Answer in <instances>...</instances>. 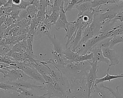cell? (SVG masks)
<instances>
[{
  "label": "cell",
  "instance_id": "obj_29",
  "mask_svg": "<svg viewBox=\"0 0 123 98\" xmlns=\"http://www.w3.org/2000/svg\"><path fill=\"white\" fill-rule=\"evenodd\" d=\"M63 3H64V1L63 0L62 3V6L61 7L60 11V12H59V18L64 23H65V24H67L69 22H68V21H67V17H66V12H65V11L64 10Z\"/></svg>",
  "mask_w": 123,
  "mask_h": 98
},
{
  "label": "cell",
  "instance_id": "obj_39",
  "mask_svg": "<svg viewBox=\"0 0 123 98\" xmlns=\"http://www.w3.org/2000/svg\"><path fill=\"white\" fill-rule=\"evenodd\" d=\"M2 24V23H1V22H0V26H1Z\"/></svg>",
  "mask_w": 123,
  "mask_h": 98
},
{
  "label": "cell",
  "instance_id": "obj_7",
  "mask_svg": "<svg viewBox=\"0 0 123 98\" xmlns=\"http://www.w3.org/2000/svg\"><path fill=\"white\" fill-rule=\"evenodd\" d=\"M99 84V86L94 85L93 92H96L101 98H115L113 95L105 87L103 83Z\"/></svg>",
  "mask_w": 123,
  "mask_h": 98
},
{
  "label": "cell",
  "instance_id": "obj_1",
  "mask_svg": "<svg viewBox=\"0 0 123 98\" xmlns=\"http://www.w3.org/2000/svg\"><path fill=\"white\" fill-rule=\"evenodd\" d=\"M88 61L90 64L91 67L86 74V79L88 89V97L89 98H91V94L93 92V88L95 81L98 78L97 75V73L98 71V63L97 62H92L90 61Z\"/></svg>",
  "mask_w": 123,
  "mask_h": 98
},
{
  "label": "cell",
  "instance_id": "obj_38",
  "mask_svg": "<svg viewBox=\"0 0 123 98\" xmlns=\"http://www.w3.org/2000/svg\"><path fill=\"white\" fill-rule=\"evenodd\" d=\"M44 98H59L56 97H50V98H47V97H46L45 96Z\"/></svg>",
  "mask_w": 123,
  "mask_h": 98
},
{
  "label": "cell",
  "instance_id": "obj_15",
  "mask_svg": "<svg viewBox=\"0 0 123 98\" xmlns=\"http://www.w3.org/2000/svg\"><path fill=\"white\" fill-rule=\"evenodd\" d=\"M119 0H93L91 1L92 9H100L103 5H108L114 4L117 2Z\"/></svg>",
  "mask_w": 123,
  "mask_h": 98
},
{
  "label": "cell",
  "instance_id": "obj_37",
  "mask_svg": "<svg viewBox=\"0 0 123 98\" xmlns=\"http://www.w3.org/2000/svg\"><path fill=\"white\" fill-rule=\"evenodd\" d=\"M0 73H2L3 74V77L5 78V76H6V74H5V73L4 72V69H0Z\"/></svg>",
  "mask_w": 123,
  "mask_h": 98
},
{
  "label": "cell",
  "instance_id": "obj_3",
  "mask_svg": "<svg viewBox=\"0 0 123 98\" xmlns=\"http://www.w3.org/2000/svg\"><path fill=\"white\" fill-rule=\"evenodd\" d=\"M23 71L32 79L35 80L37 82L42 83L45 85L46 83L42 75L37 70V69L33 66L31 63L28 62V65H27Z\"/></svg>",
  "mask_w": 123,
  "mask_h": 98
},
{
  "label": "cell",
  "instance_id": "obj_41",
  "mask_svg": "<svg viewBox=\"0 0 123 98\" xmlns=\"http://www.w3.org/2000/svg\"><path fill=\"white\" fill-rule=\"evenodd\" d=\"M91 98H92V97H91Z\"/></svg>",
  "mask_w": 123,
  "mask_h": 98
},
{
  "label": "cell",
  "instance_id": "obj_5",
  "mask_svg": "<svg viewBox=\"0 0 123 98\" xmlns=\"http://www.w3.org/2000/svg\"><path fill=\"white\" fill-rule=\"evenodd\" d=\"M8 83L13 85L17 87H21L27 89H39L41 90H44V86H37L35 84L27 82V81L20 80L18 81L11 82L9 81H6Z\"/></svg>",
  "mask_w": 123,
  "mask_h": 98
},
{
  "label": "cell",
  "instance_id": "obj_17",
  "mask_svg": "<svg viewBox=\"0 0 123 98\" xmlns=\"http://www.w3.org/2000/svg\"><path fill=\"white\" fill-rule=\"evenodd\" d=\"M0 98H28L23 94L16 91H12V93L5 91H0Z\"/></svg>",
  "mask_w": 123,
  "mask_h": 98
},
{
  "label": "cell",
  "instance_id": "obj_4",
  "mask_svg": "<svg viewBox=\"0 0 123 98\" xmlns=\"http://www.w3.org/2000/svg\"><path fill=\"white\" fill-rule=\"evenodd\" d=\"M103 55L109 62V67L117 65L120 63L119 56L115 51L110 47L102 49Z\"/></svg>",
  "mask_w": 123,
  "mask_h": 98
},
{
  "label": "cell",
  "instance_id": "obj_2",
  "mask_svg": "<svg viewBox=\"0 0 123 98\" xmlns=\"http://www.w3.org/2000/svg\"><path fill=\"white\" fill-rule=\"evenodd\" d=\"M4 72L6 74L5 77H8L9 81L14 82L20 80L27 81L29 79H32L21 69H4Z\"/></svg>",
  "mask_w": 123,
  "mask_h": 98
},
{
  "label": "cell",
  "instance_id": "obj_13",
  "mask_svg": "<svg viewBox=\"0 0 123 98\" xmlns=\"http://www.w3.org/2000/svg\"><path fill=\"white\" fill-rule=\"evenodd\" d=\"M84 30L83 28H79L77 31L76 32V34L73 36V37L71 40L70 44V47H72V50L74 52L76 47L78 46V44L80 42L82 38V33L83 31Z\"/></svg>",
  "mask_w": 123,
  "mask_h": 98
},
{
  "label": "cell",
  "instance_id": "obj_30",
  "mask_svg": "<svg viewBox=\"0 0 123 98\" xmlns=\"http://www.w3.org/2000/svg\"><path fill=\"white\" fill-rule=\"evenodd\" d=\"M55 29L57 31H59L62 29H63L65 30V31L66 32L67 29H66V24L64 23L59 18L57 20V22H56L54 26Z\"/></svg>",
  "mask_w": 123,
  "mask_h": 98
},
{
  "label": "cell",
  "instance_id": "obj_14",
  "mask_svg": "<svg viewBox=\"0 0 123 98\" xmlns=\"http://www.w3.org/2000/svg\"><path fill=\"white\" fill-rule=\"evenodd\" d=\"M48 37L51 42L52 44L53 45V51L60 55H63V49H62L61 44L59 41L56 39L55 34H54L53 36H52L50 33H49L47 35Z\"/></svg>",
  "mask_w": 123,
  "mask_h": 98
},
{
  "label": "cell",
  "instance_id": "obj_40",
  "mask_svg": "<svg viewBox=\"0 0 123 98\" xmlns=\"http://www.w3.org/2000/svg\"><path fill=\"white\" fill-rule=\"evenodd\" d=\"M122 34H123V33H122Z\"/></svg>",
  "mask_w": 123,
  "mask_h": 98
},
{
  "label": "cell",
  "instance_id": "obj_36",
  "mask_svg": "<svg viewBox=\"0 0 123 98\" xmlns=\"http://www.w3.org/2000/svg\"><path fill=\"white\" fill-rule=\"evenodd\" d=\"M7 0H0V7H3L4 5L7 3Z\"/></svg>",
  "mask_w": 123,
  "mask_h": 98
},
{
  "label": "cell",
  "instance_id": "obj_18",
  "mask_svg": "<svg viewBox=\"0 0 123 98\" xmlns=\"http://www.w3.org/2000/svg\"><path fill=\"white\" fill-rule=\"evenodd\" d=\"M79 0H63V8L65 12L71 11L77 4Z\"/></svg>",
  "mask_w": 123,
  "mask_h": 98
},
{
  "label": "cell",
  "instance_id": "obj_26",
  "mask_svg": "<svg viewBox=\"0 0 123 98\" xmlns=\"http://www.w3.org/2000/svg\"><path fill=\"white\" fill-rule=\"evenodd\" d=\"M13 46L5 44L0 46V55L5 56L11 50Z\"/></svg>",
  "mask_w": 123,
  "mask_h": 98
},
{
  "label": "cell",
  "instance_id": "obj_6",
  "mask_svg": "<svg viewBox=\"0 0 123 98\" xmlns=\"http://www.w3.org/2000/svg\"><path fill=\"white\" fill-rule=\"evenodd\" d=\"M88 52L92 53L93 55L92 60L90 61L92 62H97L98 63L103 62L109 65L110 62L108 59L104 57L101 48L94 47L90 49Z\"/></svg>",
  "mask_w": 123,
  "mask_h": 98
},
{
  "label": "cell",
  "instance_id": "obj_35",
  "mask_svg": "<svg viewBox=\"0 0 123 98\" xmlns=\"http://www.w3.org/2000/svg\"><path fill=\"white\" fill-rule=\"evenodd\" d=\"M21 0H12V4L13 5H19L21 3Z\"/></svg>",
  "mask_w": 123,
  "mask_h": 98
},
{
  "label": "cell",
  "instance_id": "obj_24",
  "mask_svg": "<svg viewBox=\"0 0 123 98\" xmlns=\"http://www.w3.org/2000/svg\"><path fill=\"white\" fill-rule=\"evenodd\" d=\"M0 89H3L5 91L8 90H11L12 91H16L17 87L14 86L13 85L8 83L6 81H4L0 83Z\"/></svg>",
  "mask_w": 123,
  "mask_h": 98
},
{
  "label": "cell",
  "instance_id": "obj_21",
  "mask_svg": "<svg viewBox=\"0 0 123 98\" xmlns=\"http://www.w3.org/2000/svg\"><path fill=\"white\" fill-rule=\"evenodd\" d=\"M32 2V0H22L21 3L18 5H15L12 4V7L13 8V9H19V10H25L26 9V8L31 5Z\"/></svg>",
  "mask_w": 123,
  "mask_h": 98
},
{
  "label": "cell",
  "instance_id": "obj_28",
  "mask_svg": "<svg viewBox=\"0 0 123 98\" xmlns=\"http://www.w3.org/2000/svg\"><path fill=\"white\" fill-rule=\"evenodd\" d=\"M105 87L108 90H109L113 95V96L115 98H123V95L121 93H120V92L119 91V89H118L119 87V86H118L116 87L115 90L110 87H106L105 86Z\"/></svg>",
  "mask_w": 123,
  "mask_h": 98
},
{
  "label": "cell",
  "instance_id": "obj_34",
  "mask_svg": "<svg viewBox=\"0 0 123 98\" xmlns=\"http://www.w3.org/2000/svg\"><path fill=\"white\" fill-rule=\"evenodd\" d=\"M12 0H8L7 2V3L4 5L3 7L4 8H9V7H12Z\"/></svg>",
  "mask_w": 123,
  "mask_h": 98
},
{
  "label": "cell",
  "instance_id": "obj_22",
  "mask_svg": "<svg viewBox=\"0 0 123 98\" xmlns=\"http://www.w3.org/2000/svg\"><path fill=\"white\" fill-rule=\"evenodd\" d=\"M52 2V0H39V4L37 7L38 11H48L47 8Z\"/></svg>",
  "mask_w": 123,
  "mask_h": 98
},
{
  "label": "cell",
  "instance_id": "obj_32",
  "mask_svg": "<svg viewBox=\"0 0 123 98\" xmlns=\"http://www.w3.org/2000/svg\"><path fill=\"white\" fill-rule=\"evenodd\" d=\"M21 10L14 9L10 14H9L8 15H9L10 17L12 18L13 19L17 21L19 13L21 12Z\"/></svg>",
  "mask_w": 123,
  "mask_h": 98
},
{
  "label": "cell",
  "instance_id": "obj_11",
  "mask_svg": "<svg viewBox=\"0 0 123 98\" xmlns=\"http://www.w3.org/2000/svg\"><path fill=\"white\" fill-rule=\"evenodd\" d=\"M109 69L110 68H107V72L105 76L101 77V78H98L95 81V85H97L98 84L103 83L105 81H108V82H111V80L117 79V78H123V74H117L115 75H110L109 74Z\"/></svg>",
  "mask_w": 123,
  "mask_h": 98
},
{
  "label": "cell",
  "instance_id": "obj_10",
  "mask_svg": "<svg viewBox=\"0 0 123 98\" xmlns=\"http://www.w3.org/2000/svg\"><path fill=\"white\" fill-rule=\"evenodd\" d=\"M49 30L48 26L42 22L35 30L34 39L38 40L45 35H47L49 33Z\"/></svg>",
  "mask_w": 123,
  "mask_h": 98
},
{
  "label": "cell",
  "instance_id": "obj_19",
  "mask_svg": "<svg viewBox=\"0 0 123 98\" xmlns=\"http://www.w3.org/2000/svg\"><path fill=\"white\" fill-rule=\"evenodd\" d=\"M112 38V37H108V38H105L102 40V41H100L99 42H98L94 47H97V48H100L101 49L110 47V43Z\"/></svg>",
  "mask_w": 123,
  "mask_h": 98
},
{
  "label": "cell",
  "instance_id": "obj_20",
  "mask_svg": "<svg viewBox=\"0 0 123 98\" xmlns=\"http://www.w3.org/2000/svg\"><path fill=\"white\" fill-rule=\"evenodd\" d=\"M93 57V54L90 52H88L86 54L83 55H79L76 59L75 62H80L84 61H91Z\"/></svg>",
  "mask_w": 123,
  "mask_h": 98
},
{
  "label": "cell",
  "instance_id": "obj_9",
  "mask_svg": "<svg viewBox=\"0 0 123 98\" xmlns=\"http://www.w3.org/2000/svg\"><path fill=\"white\" fill-rule=\"evenodd\" d=\"M91 0H79L78 4H76L74 8L78 11L77 17L82 16L85 12L92 9L91 3Z\"/></svg>",
  "mask_w": 123,
  "mask_h": 98
},
{
  "label": "cell",
  "instance_id": "obj_33",
  "mask_svg": "<svg viewBox=\"0 0 123 98\" xmlns=\"http://www.w3.org/2000/svg\"><path fill=\"white\" fill-rule=\"evenodd\" d=\"M113 20L117 21L120 22H123V10L119 12Z\"/></svg>",
  "mask_w": 123,
  "mask_h": 98
},
{
  "label": "cell",
  "instance_id": "obj_25",
  "mask_svg": "<svg viewBox=\"0 0 123 98\" xmlns=\"http://www.w3.org/2000/svg\"><path fill=\"white\" fill-rule=\"evenodd\" d=\"M26 10L27 11L29 15L31 17V18L32 19L37 15V14L38 11L37 8L34 5L32 4L28 6L26 8Z\"/></svg>",
  "mask_w": 123,
  "mask_h": 98
},
{
  "label": "cell",
  "instance_id": "obj_12",
  "mask_svg": "<svg viewBox=\"0 0 123 98\" xmlns=\"http://www.w3.org/2000/svg\"><path fill=\"white\" fill-rule=\"evenodd\" d=\"M59 18V12L53 11L50 14H46V18L43 21L50 29L52 25L55 24Z\"/></svg>",
  "mask_w": 123,
  "mask_h": 98
},
{
  "label": "cell",
  "instance_id": "obj_23",
  "mask_svg": "<svg viewBox=\"0 0 123 98\" xmlns=\"http://www.w3.org/2000/svg\"><path fill=\"white\" fill-rule=\"evenodd\" d=\"M123 43V34H121L113 37L111 41L110 48L112 49V47L116 44Z\"/></svg>",
  "mask_w": 123,
  "mask_h": 98
},
{
  "label": "cell",
  "instance_id": "obj_31",
  "mask_svg": "<svg viewBox=\"0 0 123 98\" xmlns=\"http://www.w3.org/2000/svg\"><path fill=\"white\" fill-rule=\"evenodd\" d=\"M24 19H25L26 20H32V19L31 18V17L29 15L26 9L21 10V12L19 13L17 21H20V20H24Z\"/></svg>",
  "mask_w": 123,
  "mask_h": 98
},
{
  "label": "cell",
  "instance_id": "obj_27",
  "mask_svg": "<svg viewBox=\"0 0 123 98\" xmlns=\"http://www.w3.org/2000/svg\"><path fill=\"white\" fill-rule=\"evenodd\" d=\"M10 57H11L15 61L18 62H25V59L24 57L23 54L20 53L14 52L11 54Z\"/></svg>",
  "mask_w": 123,
  "mask_h": 98
},
{
  "label": "cell",
  "instance_id": "obj_16",
  "mask_svg": "<svg viewBox=\"0 0 123 98\" xmlns=\"http://www.w3.org/2000/svg\"><path fill=\"white\" fill-rule=\"evenodd\" d=\"M62 54L66 60L73 62H75L76 59L79 55L77 53L73 52L71 49L70 47H68L66 48L65 50H63Z\"/></svg>",
  "mask_w": 123,
  "mask_h": 98
},
{
  "label": "cell",
  "instance_id": "obj_8",
  "mask_svg": "<svg viewBox=\"0 0 123 98\" xmlns=\"http://www.w3.org/2000/svg\"><path fill=\"white\" fill-rule=\"evenodd\" d=\"M66 29L67 31L66 32V35L64 38V39L66 38H67V42L65 44L66 48L68 47V46L70 44L71 40L76 34V32L78 30V29L76 28V25L74 23V21L69 22L66 24Z\"/></svg>",
  "mask_w": 123,
  "mask_h": 98
}]
</instances>
